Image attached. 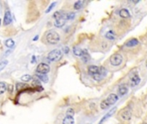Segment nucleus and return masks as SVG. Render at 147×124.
<instances>
[{
    "instance_id": "1",
    "label": "nucleus",
    "mask_w": 147,
    "mask_h": 124,
    "mask_svg": "<svg viewBox=\"0 0 147 124\" xmlns=\"http://www.w3.org/2000/svg\"><path fill=\"white\" fill-rule=\"evenodd\" d=\"M88 72L96 81L102 80L107 74V71L104 67L97 66H90L88 67Z\"/></svg>"
},
{
    "instance_id": "2",
    "label": "nucleus",
    "mask_w": 147,
    "mask_h": 124,
    "mask_svg": "<svg viewBox=\"0 0 147 124\" xmlns=\"http://www.w3.org/2000/svg\"><path fill=\"white\" fill-rule=\"evenodd\" d=\"M119 99V97L116 94H110L107 97L106 99H104L102 103H100V107L102 110H107L110 107L111 105H113L114 103H115Z\"/></svg>"
},
{
    "instance_id": "3",
    "label": "nucleus",
    "mask_w": 147,
    "mask_h": 124,
    "mask_svg": "<svg viewBox=\"0 0 147 124\" xmlns=\"http://www.w3.org/2000/svg\"><path fill=\"white\" fill-rule=\"evenodd\" d=\"M45 40L48 44L54 45V44H57L59 42V40H60V37H59V35L56 31L50 30L46 34Z\"/></svg>"
},
{
    "instance_id": "4",
    "label": "nucleus",
    "mask_w": 147,
    "mask_h": 124,
    "mask_svg": "<svg viewBox=\"0 0 147 124\" xmlns=\"http://www.w3.org/2000/svg\"><path fill=\"white\" fill-rule=\"evenodd\" d=\"M62 58V52L60 50L54 49L47 54V59L50 61H58Z\"/></svg>"
},
{
    "instance_id": "5",
    "label": "nucleus",
    "mask_w": 147,
    "mask_h": 124,
    "mask_svg": "<svg viewBox=\"0 0 147 124\" xmlns=\"http://www.w3.org/2000/svg\"><path fill=\"white\" fill-rule=\"evenodd\" d=\"M123 61V57L121 54H113L110 57V63L112 66H118L122 63Z\"/></svg>"
},
{
    "instance_id": "6",
    "label": "nucleus",
    "mask_w": 147,
    "mask_h": 124,
    "mask_svg": "<svg viewBox=\"0 0 147 124\" xmlns=\"http://www.w3.org/2000/svg\"><path fill=\"white\" fill-rule=\"evenodd\" d=\"M49 72H50V66L45 63H41L36 67V72L38 74H47Z\"/></svg>"
},
{
    "instance_id": "7",
    "label": "nucleus",
    "mask_w": 147,
    "mask_h": 124,
    "mask_svg": "<svg viewBox=\"0 0 147 124\" xmlns=\"http://www.w3.org/2000/svg\"><path fill=\"white\" fill-rule=\"evenodd\" d=\"M121 117L122 120L124 121H129L132 117V110L130 108H127L125 109L121 114Z\"/></svg>"
},
{
    "instance_id": "8",
    "label": "nucleus",
    "mask_w": 147,
    "mask_h": 124,
    "mask_svg": "<svg viewBox=\"0 0 147 124\" xmlns=\"http://www.w3.org/2000/svg\"><path fill=\"white\" fill-rule=\"evenodd\" d=\"M140 83V78H139V74L138 73H135L134 75L131 77V79H130V85L132 87H134V86H137Z\"/></svg>"
},
{
    "instance_id": "9",
    "label": "nucleus",
    "mask_w": 147,
    "mask_h": 124,
    "mask_svg": "<svg viewBox=\"0 0 147 124\" xmlns=\"http://www.w3.org/2000/svg\"><path fill=\"white\" fill-rule=\"evenodd\" d=\"M12 22V17H11V13H10V10H6L5 11V14H4V24L5 26L10 24Z\"/></svg>"
},
{
    "instance_id": "10",
    "label": "nucleus",
    "mask_w": 147,
    "mask_h": 124,
    "mask_svg": "<svg viewBox=\"0 0 147 124\" xmlns=\"http://www.w3.org/2000/svg\"><path fill=\"white\" fill-rule=\"evenodd\" d=\"M115 110H116V109H115V108H114V109H112V110H109V111H108V113H107L106 115H105V116L102 118V120H101L100 122H99V124H102V122H104L105 121H106L107 119H108V118H109L111 116H112L113 114L114 113V111H115Z\"/></svg>"
},
{
    "instance_id": "11",
    "label": "nucleus",
    "mask_w": 147,
    "mask_h": 124,
    "mask_svg": "<svg viewBox=\"0 0 147 124\" xmlns=\"http://www.w3.org/2000/svg\"><path fill=\"white\" fill-rule=\"evenodd\" d=\"M81 58H82V60H83L84 63H87V62L90 60V56L87 50H83V54H82Z\"/></svg>"
},
{
    "instance_id": "12",
    "label": "nucleus",
    "mask_w": 147,
    "mask_h": 124,
    "mask_svg": "<svg viewBox=\"0 0 147 124\" xmlns=\"http://www.w3.org/2000/svg\"><path fill=\"white\" fill-rule=\"evenodd\" d=\"M127 91H128V90H127V86L126 85H122L120 86V88H119V95L121 96V97H122V96L127 94Z\"/></svg>"
},
{
    "instance_id": "13",
    "label": "nucleus",
    "mask_w": 147,
    "mask_h": 124,
    "mask_svg": "<svg viewBox=\"0 0 147 124\" xmlns=\"http://www.w3.org/2000/svg\"><path fill=\"white\" fill-rule=\"evenodd\" d=\"M120 17L122 18H128L130 17V12L127 9H121L120 10Z\"/></svg>"
},
{
    "instance_id": "14",
    "label": "nucleus",
    "mask_w": 147,
    "mask_h": 124,
    "mask_svg": "<svg viewBox=\"0 0 147 124\" xmlns=\"http://www.w3.org/2000/svg\"><path fill=\"white\" fill-rule=\"evenodd\" d=\"M139 44V41L137 39H135V38H133V39L129 40L127 41V43H126V46L127 47H129V48H132V47H135V46H137Z\"/></svg>"
},
{
    "instance_id": "15",
    "label": "nucleus",
    "mask_w": 147,
    "mask_h": 124,
    "mask_svg": "<svg viewBox=\"0 0 147 124\" xmlns=\"http://www.w3.org/2000/svg\"><path fill=\"white\" fill-rule=\"evenodd\" d=\"M65 23H66V20H65V19H64V18L59 19V20H55L54 25H55V27H57V28H61L65 24Z\"/></svg>"
},
{
    "instance_id": "16",
    "label": "nucleus",
    "mask_w": 147,
    "mask_h": 124,
    "mask_svg": "<svg viewBox=\"0 0 147 124\" xmlns=\"http://www.w3.org/2000/svg\"><path fill=\"white\" fill-rule=\"evenodd\" d=\"M63 124H74V118L66 116L63 119Z\"/></svg>"
},
{
    "instance_id": "17",
    "label": "nucleus",
    "mask_w": 147,
    "mask_h": 124,
    "mask_svg": "<svg viewBox=\"0 0 147 124\" xmlns=\"http://www.w3.org/2000/svg\"><path fill=\"white\" fill-rule=\"evenodd\" d=\"M65 13H63L62 11H56L53 15V17L55 18V20H59V19H65Z\"/></svg>"
},
{
    "instance_id": "18",
    "label": "nucleus",
    "mask_w": 147,
    "mask_h": 124,
    "mask_svg": "<svg viewBox=\"0 0 147 124\" xmlns=\"http://www.w3.org/2000/svg\"><path fill=\"white\" fill-rule=\"evenodd\" d=\"M36 76H37V78L40 79V81H42V82H44V83H47L49 80L48 76H47V74H38V73H37Z\"/></svg>"
},
{
    "instance_id": "19",
    "label": "nucleus",
    "mask_w": 147,
    "mask_h": 124,
    "mask_svg": "<svg viewBox=\"0 0 147 124\" xmlns=\"http://www.w3.org/2000/svg\"><path fill=\"white\" fill-rule=\"evenodd\" d=\"M105 37L108 40H114V38H115V35H114V31H112V30L108 31L106 33V35H105Z\"/></svg>"
},
{
    "instance_id": "20",
    "label": "nucleus",
    "mask_w": 147,
    "mask_h": 124,
    "mask_svg": "<svg viewBox=\"0 0 147 124\" xmlns=\"http://www.w3.org/2000/svg\"><path fill=\"white\" fill-rule=\"evenodd\" d=\"M84 4V1H77V2L74 4L73 7H74V9H75L76 10H80L82 7H83Z\"/></svg>"
},
{
    "instance_id": "21",
    "label": "nucleus",
    "mask_w": 147,
    "mask_h": 124,
    "mask_svg": "<svg viewBox=\"0 0 147 124\" xmlns=\"http://www.w3.org/2000/svg\"><path fill=\"white\" fill-rule=\"evenodd\" d=\"M73 54H75L76 56L81 57L82 54H83V50H82L80 48H78V47H75V48H73Z\"/></svg>"
},
{
    "instance_id": "22",
    "label": "nucleus",
    "mask_w": 147,
    "mask_h": 124,
    "mask_svg": "<svg viewBox=\"0 0 147 124\" xmlns=\"http://www.w3.org/2000/svg\"><path fill=\"white\" fill-rule=\"evenodd\" d=\"M14 45H15V41H13L12 39H8V40H6V41H5V46L9 48H13Z\"/></svg>"
},
{
    "instance_id": "23",
    "label": "nucleus",
    "mask_w": 147,
    "mask_h": 124,
    "mask_svg": "<svg viewBox=\"0 0 147 124\" xmlns=\"http://www.w3.org/2000/svg\"><path fill=\"white\" fill-rule=\"evenodd\" d=\"M7 90V86H6V84L4 82H0V95L4 93Z\"/></svg>"
},
{
    "instance_id": "24",
    "label": "nucleus",
    "mask_w": 147,
    "mask_h": 124,
    "mask_svg": "<svg viewBox=\"0 0 147 124\" xmlns=\"http://www.w3.org/2000/svg\"><path fill=\"white\" fill-rule=\"evenodd\" d=\"M74 17H75V13H74V12L65 13V19L66 21H67V20H72Z\"/></svg>"
},
{
    "instance_id": "25",
    "label": "nucleus",
    "mask_w": 147,
    "mask_h": 124,
    "mask_svg": "<svg viewBox=\"0 0 147 124\" xmlns=\"http://www.w3.org/2000/svg\"><path fill=\"white\" fill-rule=\"evenodd\" d=\"M31 79H32V77H31L29 74H25V75H23V76H22L21 80L24 81V82H28V81H29Z\"/></svg>"
},
{
    "instance_id": "26",
    "label": "nucleus",
    "mask_w": 147,
    "mask_h": 124,
    "mask_svg": "<svg viewBox=\"0 0 147 124\" xmlns=\"http://www.w3.org/2000/svg\"><path fill=\"white\" fill-rule=\"evenodd\" d=\"M8 65V60H3L0 62V72L5 68V66Z\"/></svg>"
},
{
    "instance_id": "27",
    "label": "nucleus",
    "mask_w": 147,
    "mask_h": 124,
    "mask_svg": "<svg viewBox=\"0 0 147 124\" xmlns=\"http://www.w3.org/2000/svg\"><path fill=\"white\" fill-rule=\"evenodd\" d=\"M74 114H75V111H74L73 109H68L67 111H66V116H72V117H73Z\"/></svg>"
},
{
    "instance_id": "28",
    "label": "nucleus",
    "mask_w": 147,
    "mask_h": 124,
    "mask_svg": "<svg viewBox=\"0 0 147 124\" xmlns=\"http://www.w3.org/2000/svg\"><path fill=\"white\" fill-rule=\"evenodd\" d=\"M55 5H56V3H53V4H51V5L49 6V8L47 9V10H46V13H48V12H50V11H51V10L53 9V7L55 6Z\"/></svg>"
},
{
    "instance_id": "29",
    "label": "nucleus",
    "mask_w": 147,
    "mask_h": 124,
    "mask_svg": "<svg viewBox=\"0 0 147 124\" xmlns=\"http://www.w3.org/2000/svg\"><path fill=\"white\" fill-rule=\"evenodd\" d=\"M9 89V91H10V92H12V90H13V86L12 85H8V88H7V90Z\"/></svg>"
},
{
    "instance_id": "30",
    "label": "nucleus",
    "mask_w": 147,
    "mask_h": 124,
    "mask_svg": "<svg viewBox=\"0 0 147 124\" xmlns=\"http://www.w3.org/2000/svg\"><path fill=\"white\" fill-rule=\"evenodd\" d=\"M64 50H65V54H68V53H69V48H68L67 47H66V48H65V49H64Z\"/></svg>"
},
{
    "instance_id": "31",
    "label": "nucleus",
    "mask_w": 147,
    "mask_h": 124,
    "mask_svg": "<svg viewBox=\"0 0 147 124\" xmlns=\"http://www.w3.org/2000/svg\"><path fill=\"white\" fill-rule=\"evenodd\" d=\"M38 38H39V36H38V35H36L35 37H34V39H33V41H37V40H38Z\"/></svg>"
},
{
    "instance_id": "32",
    "label": "nucleus",
    "mask_w": 147,
    "mask_h": 124,
    "mask_svg": "<svg viewBox=\"0 0 147 124\" xmlns=\"http://www.w3.org/2000/svg\"><path fill=\"white\" fill-rule=\"evenodd\" d=\"M146 67H147V61H146Z\"/></svg>"
},
{
    "instance_id": "33",
    "label": "nucleus",
    "mask_w": 147,
    "mask_h": 124,
    "mask_svg": "<svg viewBox=\"0 0 147 124\" xmlns=\"http://www.w3.org/2000/svg\"><path fill=\"white\" fill-rule=\"evenodd\" d=\"M0 24H1V20H0Z\"/></svg>"
}]
</instances>
